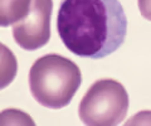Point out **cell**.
I'll list each match as a JSON object with an SVG mask.
<instances>
[{
	"instance_id": "cell-1",
	"label": "cell",
	"mask_w": 151,
	"mask_h": 126,
	"mask_svg": "<svg viewBox=\"0 0 151 126\" xmlns=\"http://www.w3.org/2000/svg\"><path fill=\"white\" fill-rule=\"evenodd\" d=\"M57 30L69 52L101 59L124 44L127 18L119 0H62Z\"/></svg>"
},
{
	"instance_id": "cell-2",
	"label": "cell",
	"mask_w": 151,
	"mask_h": 126,
	"mask_svg": "<svg viewBox=\"0 0 151 126\" xmlns=\"http://www.w3.org/2000/svg\"><path fill=\"white\" fill-rule=\"evenodd\" d=\"M79 67L60 54H45L38 58L29 71V88L42 106L59 110L68 106L81 87Z\"/></svg>"
},
{
	"instance_id": "cell-3",
	"label": "cell",
	"mask_w": 151,
	"mask_h": 126,
	"mask_svg": "<svg viewBox=\"0 0 151 126\" xmlns=\"http://www.w3.org/2000/svg\"><path fill=\"white\" fill-rule=\"evenodd\" d=\"M129 104L124 85L111 78L98 80L79 102L78 116L88 126H115L125 120Z\"/></svg>"
},
{
	"instance_id": "cell-4",
	"label": "cell",
	"mask_w": 151,
	"mask_h": 126,
	"mask_svg": "<svg viewBox=\"0 0 151 126\" xmlns=\"http://www.w3.org/2000/svg\"><path fill=\"white\" fill-rule=\"evenodd\" d=\"M52 10L53 0H33L28 17L13 27L14 40L20 48L37 50L48 43Z\"/></svg>"
},
{
	"instance_id": "cell-5",
	"label": "cell",
	"mask_w": 151,
	"mask_h": 126,
	"mask_svg": "<svg viewBox=\"0 0 151 126\" xmlns=\"http://www.w3.org/2000/svg\"><path fill=\"white\" fill-rule=\"evenodd\" d=\"M33 0H0V25L9 27L24 20Z\"/></svg>"
},
{
	"instance_id": "cell-6",
	"label": "cell",
	"mask_w": 151,
	"mask_h": 126,
	"mask_svg": "<svg viewBox=\"0 0 151 126\" xmlns=\"http://www.w3.org/2000/svg\"><path fill=\"white\" fill-rule=\"evenodd\" d=\"M137 5L141 15L151 22V0H137Z\"/></svg>"
}]
</instances>
